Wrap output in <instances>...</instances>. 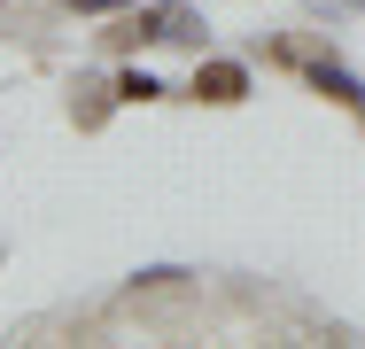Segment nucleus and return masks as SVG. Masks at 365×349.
<instances>
[{"mask_svg":"<svg viewBox=\"0 0 365 349\" xmlns=\"http://www.w3.org/2000/svg\"><path fill=\"white\" fill-rule=\"evenodd\" d=\"M117 47H163V39H202V24H195V8H140L125 31H109Z\"/></svg>","mask_w":365,"mask_h":349,"instance_id":"f257e3e1","label":"nucleus"},{"mask_svg":"<svg viewBox=\"0 0 365 349\" xmlns=\"http://www.w3.org/2000/svg\"><path fill=\"white\" fill-rule=\"evenodd\" d=\"M241 93H249V70L241 63H202L195 70V101H218L225 109V101H241Z\"/></svg>","mask_w":365,"mask_h":349,"instance_id":"f03ea898","label":"nucleus"},{"mask_svg":"<svg viewBox=\"0 0 365 349\" xmlns=\"http://www.w3.org/2000/svg\"><path fill=\"white\" fill-rule=\"evenodd\" d=\"M311 78H319L334 101H365V93H358V78H350V70H334V63H311Z\"/></svg>","mask_w":365,"mask_h":349,"instance_id":"7ed1b4c3","label":"nucleus"},{"mask_svg":"<svg viewBox=\"0 0 365 349\" xmlns=\"http://www.w3.org/2000/svg\"><path fill=\"white\" fill-rule=\"evenodd\" d=\"M117 93H125V101H155V93H163V85H155V78H148V70H133V78H125V85H117Z\"/></svg>","mask_w":365,"mask_h":349,"instance_id":"20e7f679","label":"nucleus"},{"mask_svg":"<svg viewBox=\"0 0 365 349\" xmlns=\"http://www.w3.org/2000/svg\"><path fill=\"white\" fill-rule=\"evenodd\" d=\"M78 16H109V8H125V0H71Z\"/></svg>","mask_w":365,"mask_h":349,"instance_id":"39448f33","label":"nucleus"}]
</instances>
